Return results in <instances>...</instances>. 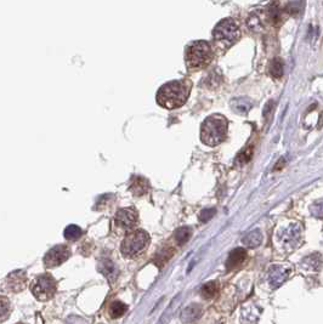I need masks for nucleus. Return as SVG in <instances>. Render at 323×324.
<instances>
[{"label": "nucleus", "instance_id": "obj_1", "mask_svg": "<svg viewBox=\"0 0 323 324\" xmlns=\"http://www.w3.org/2000/svg\"><path fill=\"white\" fill-rule=\"evenodd\" d=\"M191 93V83L187 79L173 81L164 84L157 93V102L166 109H175L183 106Z\"/></svg>", "mask_w": 323, "mask_h": 324}, {"label": "nucleus", "instance_id": "obj_2", "mask_svg": "<svg viewBox=\"0 0 323 324\" xmlns=\"http://www.w3.org/2000/svg\"><path fill=\"white\" fill-rule=\"evenodd\" d=\"M228 122L221 114H213L208 117L201 128V140L207 146H218L227 136Z\"/></svg>", "mask_w": 323, "mask_h": 324}, {"label": "nucleus", "instance_id": "obj_3", "mask_svg": "<svg viewBox=\"0 0 323 324\" xmlns=\"http://www.w3.org/2000/svg\"><path fill=\"white\" fill-rule=\"evenodd\" d=\"M214 57L212 45L208 41L200 40L191 44L186 50V64L192 71L202 69L212 62Z\"/></svg>", "mask_w": 323, "mask_h": 324}, {"label": "nucleus", "instance_id": "obj_4", "mask_svg": "<svg viewBox=\"0 0 323 324\" xmlns=\"http://www.w3.org/2000/svg\"><path fill=\"white\" fill-rule=\"evenodd\" d=\"M213 37H214L216 44L221 45L223 49H228L240 39V27L235 20L225 19L216 24L214 32H213Z\"/></svg>", "mask_w": 323, "mask_h": 324}, {"label": "nucleus", "instance_id": "obj_5", "mask_svg": "<svg viewBox=\"0 0 323 324\" xmlns=\"http://www.w3.org/2000/svg\"><path fill=\"white\" fill-rule=\"evenodd\" d=\"M150 243V236L143 230H135L126 234L121 243V251L125 258H135L136 255L146 250Z\"/></svg>", "mask_w": 323, "mask_h": 324}, {"label": "nucleus", "instance_id": "obj_6", "mask_svg": "<svg viewBox=\"0 0 323 324\" xmlns=\"http://www.w3.org/2000/svg\"><path fill=\"white\" fill-rule=\"evenodd\" d=\"M31 291L37 300L48 301L56 294L57 283L51 275H40L31 283Z\"/></svg>", "mask_w": 323, "mask_h": 324}, {"label": "nucleus", "instance_id": "obj_7", "mask_svg": "<svg viewBox=\"0 0 323 324\" xmlns=\"http://www.w3.org/2000/svg\"><path fill=\"white\" fill-rule=\"evenodd\" d=\"M302 239V228L298 223H292L282 228L277 234V241L284 250H293L298 246Z\"/></svg>", "mask_w": 323, "mask_h": 324}, {"label": "nucleus", "instance_id": "obj_8", "mask_svg": "<svg viewBox=\"0 0 323 324\" xmlns=\"http://www.w3.org/2000/svg\"><path fill=\"white\" fill-rule=\"evenodd\" d=\"M71 256V249L67 245H56L51 248L48 253L44 256V265L48 268L57 267V266L62 265L64 261H67Z\"/></svg>", "mask_w": 323, "mask_h": 324}, {"label": "nucleus", "instance_id": "obj_9", "mask_svg": "<svg viewBox=\"0 0 323 324\" xmlns=\"http://www.w3.org/2000/svg\"><path fill=\"white\" fill-rule=\"evenodd\" d=\"M139 220L138 211L134 208H123L119 209L117 211L116 216H114V221H116V225L119 228L124 231H130L133 230L136 226Z\"/></svg>", "mask_w": 323, "mask_h": 324}, {"label": "nucleus", "instance_id": "obj_10", "mask_svg": "<svg viewBox=\"0 0 323 324\" xmlns=\"http://www.w3.org/2000/svg\"><path fill=\"white\" fill-rule=\"evenodd\" d=\"M27 281H28V278H27L24 271H14L5 279V289L10 293H20L26 288Z\"/></svg>", "mask_w": 323, "mask_h": 324}, {"label": "nucleus", "instance_id": "obj_11", "mask_svg": "<svg viewBox=\"0 0 323 324\" xmlns=\"http://www.w3.org/2000/svg\"><path fill=\"white\" fill-rule=\"evenodd\" d=\"M267 283L271 288H278L287 281L289 270L281 265H272L267 271Z\"/></svg>", "mask_w": 323, "mask_h": 324}, {"label": "nucleus", "instance_id": "obj_12", "mask_svg": "<svg viewBox=\"0 0 323 324\" xmlns=\"http://www.w3.org/2000/svg\"><path fill=\"white\" fill-rule=\"evenodd\" d=\"M247 256H248L247 250H245L244 248L233 249L227 256V260H226V268H227L228 271L235 270V268H237L238 266H241L243 263H244Z\"/></svg>", "mask_w": 323, "mask_h": 324}, {"label": "nucleus", "instance_id": "obj_13", "mask_svg": "<svg viewBox=\"0 0 323 324\" xmlns=\"http://www.w3.org/2000/svg\"><path fill=\"white\" fill-rule=\"evenodd\" d=\"M150 187H151L150 182H148L145 178L135 176V178L131 179L130 186H129V191H131V193H133L134 196L141 197L150 191Z\"/></svg>", "mask_w": 323, "mask_h": 324}, {"label": "nucleus", "instance_id": "obj_14", "mask_svg": "<svg viewBox=\"0 0 323 324\" xmlns=\"http://www.w3.org/2000/svg\"><path fill=\"white\" fill-rule=\"evenodd\" d=\"M201 315H202V307L198 306L197 304H192L181 312V321L183 323H192L197 321Z\"/></svg>", "mask_w": 323, "mask_h": 324}, {"label": "nucleus", "instance_id": "obj_15", "mask_svg": "<svg viewBox=\"0 0 323 324\" xmlns=\"http://www.w3.org/2000/svg\"><path fill=\"white\" fill-rule=\"evenodd\" d=\"M100 272L108 279L109 282H114L116 278L118 277V268L116 267L113 263L108 259H103L100 263V267H99Z\"/></svg>", "mask_w": 323, "mask_h": 324}, {"label": "nucleus", "instance_id": "obj_16", "mask_svg": "<svg viewBox=\"0 0 323 324\" xmlns=\"http://www.w3.org/2000/svg\"><path fill=\"white\" fill-rule=\"evenodd\" d=\"M262 233L259 230H254L243 238V244L248 248H257L262 244Z\"/></svg>", "mask_w": 323, "mask_h": 324}, {"label": "nucleus", "instance_id": "obj_17", "mask_svg": "<svg viewBox=\"0 0 323 324\" xmlns=\"http://www.w3.org/2000/svg\"><path fill=\"white\" fill-rule=\"evenodd\" d=\"M191 236H192V228L187 227V226H183V227L178 228L174 233V238H175L176 243L179 245H183V244L187 243L190 241Z\"/></svg>", "mask_w": 323, "mask_h": 324}, {"label": "nucleus", "instance_id": "obj_18", "mask_svg": "<svg viewBox=\"0 0 323 324\" xmlns=\"http://www.w3.org/2000/svg\"><path fill=\"white\" fill-rule=\"evenodd\" d=\"M171 255H173V250H171L170 246H166V248H162L160 251L157 253L155 258V263L158 267H163L166 263L171 259Z\"/></svg>", "mask_w": 323, "mask_h": 324}, {"label": "nucleus", "instance_id": "obj_19", "mask_svg": "<svg viewBox=\"0 0 323 324\" xmlns=\"http://www.w3.org/2000/svg\"><path fill=\"white\" fill-rule=\"evenodd\" d=\"M11 312V303L6 296L0 295V323L5 322L10 317Z\"/></svg>", "mask_w": 323, "mask_h": 324}, {"label": "nucleus", "instance_id": "obj_20", "mask_svg": "<svg viewBox=\"0 0 323 324\" xmlns=\"http://www.w3.org/2000/svg\"><path fill=\"white\" fill-rule=\"evenodd\" d=\"M219 284L216 282H209V283L203 284L201 288V294L204 299H213L218 294Z\"/></svg>", "mask_w": 323, "mask_h": 324}, {"label": "nucleus", "instance_id": "obj_21", "mask_svg": "<svg viewBox=\"0 0 323 324\" xmlns=\"http://www.w3.org/2000/svg\"><path fill=\"white\" fill-rule=\"evenodd\" d=\"M128 311V306L123 304L121 301H114L109 307V315L112 318H119L124 316Z\"/></svg>", "mask_w": 323, "mask_h": 324}, {"label": "nucleus", "instance_id": "obj_22", "mask_svg": "<svg viewBox=\"0 0 323 324\" xmlns=\"http://www.w3.org/2000/svg\"><path fill=\"white\" fill-rule=\"evenodd\" d=\"M63 234H64V238H66L67 241L74 242V241H78V239L81 238V234H83V231H81V228L79 227V226L69 225L66 227Z\"/></svg>", "mask_w": 323, "mask_h": 324}, {"label": "nucleus", "instance_id": "obj_23", "mask_svg": "<svg viewBox=\"0 0 323 324\" xmlns=\"http://www.w3.org/2000/svg\"><path fill=\"white\" fill-rule=\"evenodd\" d=\"M270 72L275 78H280L283 74V62L280 59H275L270 66Z\"/></svg>", "mask_w": 323, "mask_h": 324}, {"label": "nucleus", "instance_id": "obj_24", "mask_svg": "<svg viewBox=\"0 0 323 324\" xmlns=\"http://www.w3.org/2000/svg\"><path fill=\"white\" fill-rule=\"evenodd\" d=\"M216 214V209L214 208H207L203 209L200 214V221L201 223H208L209 220H212Z\"/></svg>", "mask_w": 323, "mask_h": 324}, {"label": "nucleus", "instance_id": "obj_25", "mask_svg": "<svg viewBox=\"0 0 323 324\" xmlns=\"http://www.w3.org/2000/svg\"><path fill=\"white\" fill-rule=\"evenodd\" d=\"M252 156H253V147L245 148V149H243L240 154H238L237 162L240 164H244V163H247V162L250 161Z\"/></svg>", "mask_w": 323, "mask_h": 324}, {"label": "nucleus", "instance_id": "obj_26", "mask_svg": "<svg viewBox=\"0 0 323 324\" xmlns=\"http://www.w3.org/2000/svg\"><path fill=\"white\" fill-rule=\"evenodd\" d=\"M17 324H22V323H17Z\"/></svg>", "mask_w": 323, "mask_h": 324}]
</instances>
